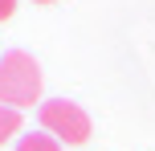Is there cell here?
I'll return each mask as SVG.
<instances>
[{
	"label": "cell",
	"mask_w": 155,
	"mask_h": 151,
	"mask_svg": "<svg viewBox=\"0 0 155 151\" xmlns=\"http://www.w3.org/2000/svg\"><path fill=\"white\" fill-rule=\"evenodd\" d=\"M41 98V65L25 49H8L0 57V106L25 110Z\"/></svg>",
	"instance_id": "cell-1"
},
{
	"label": "cell",
	"mask_w": 155,
	"mask_h": 151,
	"mask_svg": "<svg viewBox=\"0 0 155 151\" xmlns=\"http://www.w3.org/2000/svg\"><path fill=\"white\" fill-rule=\"evenodd\" d=\"M41 127L45 135H53L57 143H70V147H82L90 139V114L82 110L78 102H65V98H53V102H41Z\"/></svg>",
	"instance_id": "cell-2"
},
{
	"label": "cell",
	"mask_w": 155,
	"mask_h": 151,
	"mask_svg": "<svg viewBox=\"0 0 155 151\" xmlns=\"http://www.w3.org/2000/svg\"><path fill=\"white\" fill-rule=\"evenodd\" d=\"M12 135H21V110L0 106V143H8Z\"/></svg>",
	"instance_id": "cell-3"
},
{
	"label": "cell",
	"mask_w": 155,
	"mask_h": 151,
	"mask_svg": "<svg viewBox=\"0 0 155 151\" xmlns=\"http://www.w3.org/2000/svg\"><path fill=\"white\" fill-rule=\"evenodd\" d=\"M16 151H61V143L53 135H21Z\"/></svg>",
	"instance_id": "cell-4"
},
{
	"label": "cell",
	"mask_w": 155,
	"mask_h": 151,
	"mask_svg": "<svg viewBox=\"0 0 155 151\" xmlns=\"http://www.w3.org/2000/svg\"><path fill=\"white\" fill-rule=\"evenodd\" d=\"M12 12H16V0H0V21H8Z\"/></svg>",
	"instance_id": "cell-5"
},
{
	"label": "cell",
	"mask_w": 155,
	"mask_h": 151,
	"mask_svg": "<svg viewBox=\"0 0 155 151\" xmlns=\"http://www.w3.org/2000/svg\"><path fill=\"white\" fill-rule=\"evenodd\" d=\"M37 4H53V0H37Z\"/></svg>",
	"instance_id": "cell-6"
}]
</instances>
